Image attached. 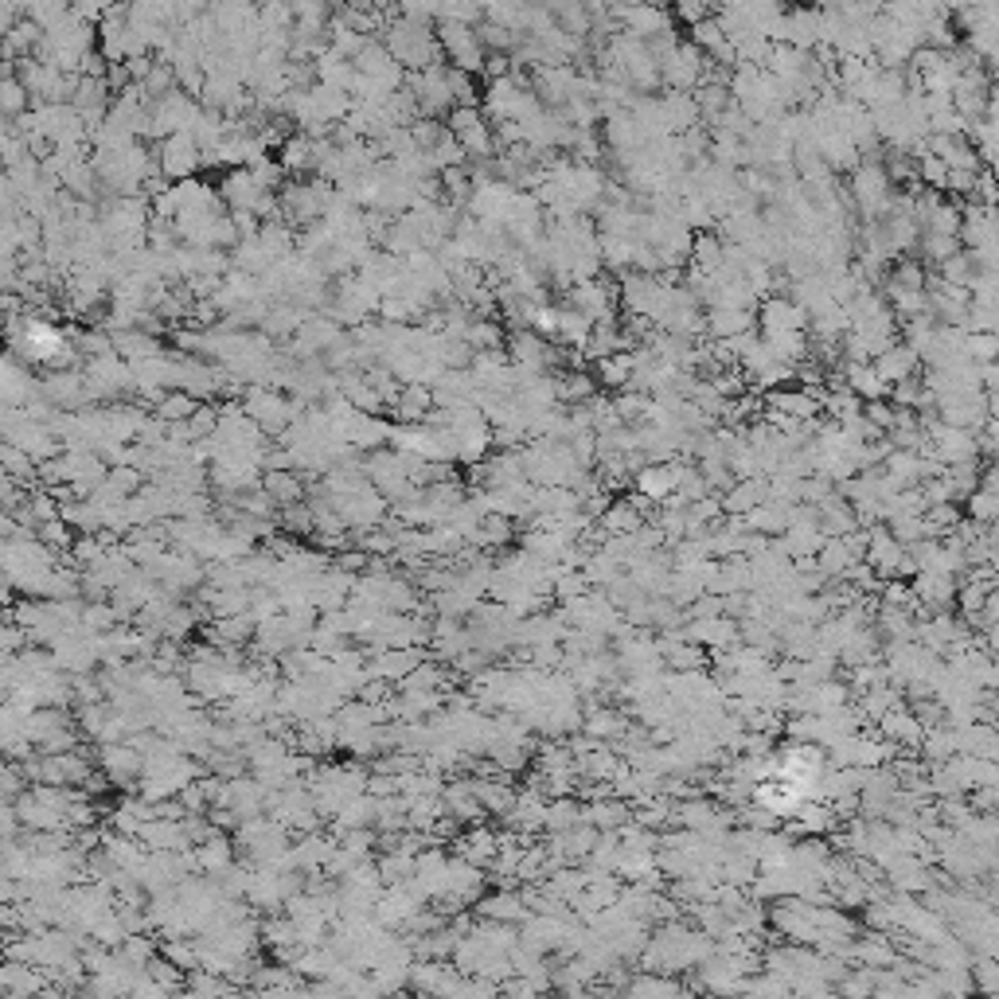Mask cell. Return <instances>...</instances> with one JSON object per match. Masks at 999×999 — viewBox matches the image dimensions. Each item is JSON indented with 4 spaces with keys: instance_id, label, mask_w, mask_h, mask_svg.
Wrapping results in <instances>:
<instances>
[{
    "instance_id": "obj_1",
    "label": "cell",
    "mask_w": 999,
    "mask_h": 999,
    "mask_svg": "<svg viewBox=\"0 0 999 999\" xmlns=\"http://www.w3.org/2000/svg\"><path fill=\"white\" fill-rule=\"evenodd\" d=\"M383 43H387V51L395 55V63L406 67V75H422V71L438 67L441 59H445V51H441V43H438V28H434L430 20H410V16H402V12H399V20L387 24Z\"/></svg>"
},
{
    "instance_id": "obj_2",
    "label": "cell",
    "mask_w": 999,
    "mask_h": 999,
    "mask_svg": "<svg viewBox=\"0 0 999 999\" xmlns=\"http://www.w3.org/2000/svg\"><path fill=\"white\" fill-rule=\"evenodd\" d=\"M851 200L855 207L871 219V223H882V215L886 211H894V180H890V172L882 168L879 160H863L859 168H855V176H851Z\"/></svg>"
},
{
    "instance_id": "obj_3",
    "label": "cell",
    "mask_w": 999,
    "mask_h": 999,
    "mask_svg": "<svg viewBox=\"0 0 999 999\" xmlns=\"http://www.w3.org/2000/svg\"><path fill=\"white\" fill-rule=\"evenodd\" d=\"M242 406H246L250 422H258L262 434H274V438H278L281 430L293 426V399H285V395L274 391V387H246Z\"/></svg>"
},
{
    "instance_id": "obj_4",
    "label": "cell",
    "mask_w": 999,
    "mask_h": 999,
    "mask_svg": "<svg viewBox=\"0 0 999 999\" xmlns=\"http://www.w3.org/2000/svg\"><path fill=\"white\" fill-rule=\"evenodd\" d=\"M445 129L465 145L469 160L496 157V129H492V121L484 118V110H453L445 118Z\"/></svg>"
},
{
    "instance_id": "obj_5",
    "label": "cell",
    "mask_w": 999,
    "mask_h": 999,
    "mask_svg": "<svg viewBox=\"0 0 999 999\" xmlns=\"http://www.w3.org/2000/svg\"><path fill=\"white\" fill-rule=\"evenodd\" d=\"M160 176L172 180V184H184V180H196V168H203V149L200 141L192 133H176L168 141H160Z\"/></svg>"
},
{
    "instance_id": "obj_6",
    "label": "cell",
    "mask_w": 999,
    "mask_h": 999,
    "mask_svg": "<svg viewBox=\"0 0 999 999\" xmlns=\"http://www.w3.org/2000/svg\"><path fill=\"white\" fill-rule=\"evenodd\" d=\"M566 301H570V309L574 313H582V317L590 320V324H609L613 320V309H617V301H621V289L617 285H609V281H578V285H570L566 289Z\"/></svg>"
},
{
    "instance_id": "obj_7",
    "label": "cell",
    "mask_w": 999,
    "mask_h": 999,
    "mask_svg": "<svg viewBox=\"0 0 999 999\" xmlns=\"http://www.w3.org/2000/svg\"><path fill=\"white\" fill-rule=\"evenodd\" d=\"M707 71H711V63L695 43H680L668 59H660V75L680 94H691L699 82H707Z\"/></svg>"
},
{
    "instance_id": "obj_8",
    "label": "cell",
    "mask_w": 999,
    "mask_h": 999,
    "mask_svg": "<svg viewBox=\"0 0 999 999\" xmlns=\"http://www.w3.org/2000/svg\"><path fill=\"white\" fill-rule=\"evenodd\" d=\"M86 391L90 399H114L121 391H133V363H125L114 352L106 360H90L86 363Z\"/></svg>"
},
{
    "instance_id": "obj_9",
    "label": "cell",
    "mask_w": 999,
    "mask_h": 999,
    "mask_svg": "<svg viewBox=\"0 0 999 999\" xmlns=\"http://www.w3.org/2000/svg\"><path fill=\"white\" fill-rule=\"evenodd\" d=\"M960 242H968L972 250L996 246L999 242V203H968L964 211V227H960Z\"/></svg>"
},
{
    "instance_id": "obj_10",
    "label": "cell",
    "mask_w": 999,
    "mask_h": 999,
    "mask_svg": "<svg viewBox=\"0 0 999 999\" xmlns=\"http://www.w3.org/2000/svg\"><path fill=\"white\" fill-rule=\"evenodd\" d=\"M758 324H761V332H808V313L800 309L789 293H785V297L773 293V297L761 301Z\"/></svg>"
},
{
    "instance_id": "obj_11",
    "label": "cell",
    "mask_w": 999,
    "mask_h": 999,
    "mask_svg": "<svg viewBox=\"0 0 999 999\" xmlns=\"http://www.w3.org/2000/svg\"><path fill=\"white\" fill-rule=\"evenodd\" d=\"M270 192L266 188H258V180L250 176V168H235V172H227L223 176V184H219V200L227 203L231 211H254L258 215V203L266 200Z\"/></svg>"
},
{
    "instance_id": "obj_12",
    "label": "cell",
    "mask_w": 999,
    "mask_h": 999,
    "mask_svg": "<svg viewBox=\"0 0 999 999\" xmlns=\"http://www.w3.org/2000/svg\"><path fill=\"white\" fill-rule=\"evenodd\" d=\"M680 473L683 461H668V465H644L633 484H637V496L644 500H672L676 488H680Z\"/></svg>"
},
{
    "instance_id": "obj_13",
    "label": "cell",
    "mask_w": 999,
    "mask_h": 999,
    "mask_svg": "<svg viewBox=\"0 0 999 999\" xmlns=\"http://www.w3.org/2000/svg\"><path fill=\"white\" fill-rule=\"evenodd\" d=\"M660 106H664V121H668V133H672V137H683V133H691V129L703 125V110H699L695 94L668 90V94L660 98Z\"/></svg>"
},
{
    "instance_id": "obj_14",
    "label": "cell",
    "mask_w": 999,
    "mask_h": 999,
    "mask_svg": "<svg viewBox=\"0 0 999 999\" xmlns=\"http://www.w3.org/2000/svg\"><path fill=\"white\" fill-rule=\"evenodd\" d=\"M918 367H921V356L910 348V344H894V348H886L879 360H875V371L882 375L886 387H898V383H906V379H918Z\"/></svg>"
},
{
    "instance_id": "obj_15",
    "label": "cell",
    "mask_w": 999,
    "mask_h": 999,
    "mask_svg": "<svg viewBox=\"0 0 999 999\" xmlns=\"http://www.w3.org/2000/svg\"><path fill=\"white\" fill-rule=\"evenodd\" d=\"M754 324H758V313H750V309H726V305L707 309V332H711V336H719V344L722 340L750 336V332H754Z\"/></svg>"
},
{
    "instance_id": "obj_16",
    "label": "cell",
    "mask_w": 999,
    "mask_h": 999,
    "mask_svg": "<svg viewBox=\"0 0 999 999\" xmlns=\"http://www.w3.org/2000/svg\"><path fill=\"white\" fill-rule=\"evenodd\" d=\"M769 500V477H750V480H734L730 492H722V508L730 516H750L754 508H761Z\"/></svg>"
},
{
    "instance_id": "obj_17",
    "label": "cell",
    "mask_w": 999,
    "mask_h": 999,
    "mask_svg": "<svg viewBox=\"0 0 999 999\" xmlns=\"http://www.w3.org/2000/svg\"><path fill=\"white\" fill-rule=\"evenodd\" d=\"M769 402V410L773 414H785V418H793V422H816V414H820V395H812V391H773V395H765Z\"/></svg>"
},
{
    "instance_id": "obj_18",
    "label": "cell",
    "mask_w": 999,
    "mask_h": 999,
    "mask_svg": "<svg viewBox=\"0 0 999 999\" xmlns=\"http://www.w3.org/2000/svg\"><path fill=\"white\" fill-rule=\"evenodd\" d=\"M430 414H434V387H426V383L402 387V399L395 406V418L402 426H426Z\"/></svg>"
},
{
    "instance_id": "obj_19",
    "label": "cell",
    "mask_w": 999,
    "mask_h": 999,
    "mask_svg": "<svg viewBox=\"0 0 999 999\" xmlns=\"http://www.w3.org/2000/svg\"><path fill=\"white\" fill-rule=\"evenodd\" d=\"M840 371L847 375V391L859 402H882V395L890 391L875 371V363H840Z\"/></svg>"
},
{
    "instance_id": "obj_20",
    "label": "cell",
    "mask_w": 999,
    "mask_h": 999,
    "mask_svg": "<svg viewBox=\"0 0 999 999\" xmlns=\"http://www.w3.org/2000/svg\"><path fill=\"white\" fill-rule=\"evenodd\" d=\"M262 492L285 512V508L305 504V492H309V488H305V477H301V473H262Z\"/></svg>"
},
{
    "instance_id": "obj_21",
    "label": "cell",
    "mask_w": 999,
    "mask_h": 999,
    "mask_svg": "<svg viewBox=\"0 0 999 999\" xmlns=\"http://www.w3.org/2000/svg\"><path fill=\"white\" fill-rule=\"evenodd\" d=\"M317 82L320 86H328V90L352 94V86H356V67H352L344 55H336V51L328 47V51L317 59Z\"/></svg>"
},
{
    "instance_id": "obj_22",
    "label": "cell",
    "mask_w": 999,
    "mask_h": 999,
    "mask_svg": "<svg viewBox=\"0 0 999 999\" xmlns=\"http://www.w3.org/2000/svg\"><path fill=\"white\" fill-rule=\"evenodd\" d=\"M114 348H118V356L125 363H145V360H157L164 356L157 344V336H149V332H141V328H129V332H114Z\"/></svg>"
},
{
    "instance_id": "obj_23",
    "label": "cell",
    "mask_w": 999,
    "mask_h": 999,
    "mask_svg": "<svg viewBox=\"0 0 999 999\" xmlns=\"http://www.w3.org/2000/svg\"><path fill=\"white\" fill-rule=\"evenodd\" d=\"M313 149H317V141L309 137V133H289L285 141H281V168L285 172H297V176H305V172H313Z\"/></svg>"
},
{
    "instance_id": "obj_24",
    "label": "cell",
    "mask_w": 999,
    "mask_h": 999,
    "mask_svg": "<svg viewBox=\"0 0 999 999\" xmlns=\"http://www.w3.org/2000/svg\"><path fill=\"white\" fill-rule=\"evenodd\" d=\"M465 340L473 344V352H500V348L508 344V332L500 328V320L473 317V320H469V332H465Z\"/></svg>"
},
{
    "instance_id": "obj_25",
    "label": "cell",
    "mask_w": 999,
    "mask_h": 999,
    "mask_svg": "<svg viewBox=\"0 0 999 999\" xmlns=\"http://www.w3.org/2000/svg\"><path fill=\"white\" fill-rule=\"evenodd\" d=\"M0 110H4L8 125H16L20 118H28V114H32V94H28V86H24L20 79L0 82Z\"/></svg>"
},
{
    "instance_id": "obj_26",
    "label": "cell",
    "mask_w": 999,
    "mask_h": 999,
    "mask_svg": "<svg viewBox=\"0 0 999 999\" xmlns=\"http://www.w3.org/2000/svg\"><path fill=\"white\" fill-rule=\"evenodd\" d=\"M601 527L613 531V535H637L640 527H644V516L633 508V500H613L609 512L601 516Z\"/></svg>"
},
{
    "instance_id": "obj_27",
    "label": "cell",
    "mask_w": 999,
    "mask_h": 999,
    "mask_svg": "<svg viewBox=\"0 0 999 999\" xmlns=\"http://www.w3.org/2000/svg\"><path fill=\"white\" fill-rule=\"evenodd\" d=\"M941 270V285H949V289H968L972 293V285L980 278V266L972 262V254H964L960 250L957 258H949L945 266H937Z\"/></svg>"
},
{
    "instance_id": "obj_28",
    "label": "cell",
    "mask_w": 999,
    "mask_h": 999,
    "mask_svg": "<svg viewBox=\"0 0 999 999\" xmlns=\"http://www.w3.org/2000/svg\"><path fill=\"white\" fill-rule=\"evenodd\" d=\"M196 410H200V399H192L188 391H168L157 406V418H164L168 426H180V422H188Z\"/></svg>"
},
{
    "instance_id": "obj_29",
    "label": "cell",
    "mask_w": 999,
    "mask_h": 999,
    "mask_svg": "<svg viewBox=\"0 0 999 999\" xmlns=\"http://www.w3.org/2000/svg\"><path fill=\"white\" fill-rule=\"evenodd\" d=\"M598 383L605 387H633V352H621V356H613V360H601L598 363Z\"/></svg>"
},
{
    "instance_id": "obj_30",
    "label": "cell",
    "mask_w": 999,
    "mask_h": 999,
    "mask_svg": "<svg viewBox=\"0 0 999 999\" xmlns=\"http://www.w3.org/2000/svg\"><path fill=\"white\" fill-rule=\"evenodd\" d=\"M902 559H906V551H902V543H898L890 531H875V535H871V566L894 570Z\"/></svg>"
},
{
    "instance_id": "obj_31",
    "label": "cell",
    "mask_w": 999,
    "mask_h": 999,
    "mask_svg": "<svg viewBox=\"0 0 999 999\" xmlns=\"http://www.w3.org/2000/svg\"><path fill=\"white\" fill-rule=\"evenodd\" d=\"M410 137H414V145H418V153H434L441 141L449 137V129L438 125V118H418L410 125Z\"/></svg>"
},
{
    "instance_id": "obj_32",
    "label": "cell",
    "mask_w": 999,
    "mask_h": 999,
    "mask_svg": "<svg viewBox=\"0 0 999 999\" xmlns=\"http://www.w3.org/2000/svg\"><path fill=\"white\" fill-rule=\"evenodd\" d=\"M508 535H512V520H508V516H484L469 539L480 543V547H496V543H504Z\"/></svg>"
},
{
    "instance_id": "obj_33",
    "label": "cell",
    "mask_w": 999,
    "mask_h": 999,
    "mask_svg": "<svg viewBox=\"0 0 999 999\" xmlns=\"http://www.w3.org/2000/svg\"><path fill=\"white\" fill-rule=\"evenodd\" d=\"M188 430H192V441H207L219 434V406L215 402H200V410L188 418Z\"/></svg>"
},
{
    "instance_id": "obj_34",
    "label": "cell",
    "mask_w": 999,
    "mask_h": 999,
    "mask_svg": "<svg viewBox=\"0 0 999 999\" xmlns=\"http://www.w3.org/2000/svg\"><path fill=\"white\" fill-rule=\"evenodd\" d=\"M968 516L976 523H999V496L988 488H976L968 496Z\"/></svg>"
},
{
    "instance_id": "obj_35",
    "label": "cell",
    "mask_w": 999,
    "mask_h": 999,
    "mask_svg": "<svg viewBox=\"0 0 999 999\" xmlns=\"http://www.w3.org/2000/svg\"><path fill=\"white\" fill-rule=\"evenodd\" d=\"M921 246H925V258L937 266H945L949 258L960 254V239H949V235H921Z\"/></svg>"
},
{
    "instance_id": "obj_36",
    "label": "cell",
    "mask_w": 999,
    "mask_h": 999,
    "mask_svg": "<svg viewBox=\"0 0 999 999\" xmlns=\"http://www.w3.org/2000/svg\"><path fill=\"white\" fill-rule=\"evenodd\" d=\"M40 543L47 551H67V547H75L79 539H75V527H67L63 520L55 523H43L40 527Z\"/></svg>"
},
{
    "instance_id": "obj_37",
    "label": "cell",
    "mask_w": 999,
    "mask_h": 999,
    "mask_svg": "<svg viewBox=\"0 0 999 999\" xmlns=\"http://www.w3.org/2000/svg\"><path fill=\"white\" fill-rule=\"evenodd\" d=\"M281 523H285V527H293L297 535H309V531H317V516H313L309 500H305V504H297V508H285V512H281Z\"/></svg>"
},
{
    "instance_id": "obj_38",
    "label": "cell",
    "mask_w": 999,
    "mask_h": 999,
    "mask_svg": "<svg viewBox=\"0 0 999 999\" xmlns=\"http://www.w3.org/2000/svg\"><path fill=\"white\" fill-rule=\"evenodd\" d=\"M976 184H980V172H949V184L945 188H953V192H960V196H976Z\"/></svg>"
},
{
    "instance_id": "obj_39",
    "label": "cell",
    "mask_w": 999,
    "mask_h": 999,
    "mask_svg": "<svg viewBox=\"0 0 999 999\" xmlns=\"http://www.w3.org/2000/svg\"><path fill=\"white\" fill-rule=\"evenodd\" d=\"M980 449H988V453H999V422H996V418L988 422V430H984V438H980Z\"/></svg>"
},
{
    "instance_id": "obj_40",
    "label": "cell",
    "mask_w": 999,
    "mask_h": 999,
    "mask_svg": "<svg viewBox=\"0 0 999 999\" xmlns=\"http://www.w3.org/2000/svg\"><path fill=\"white\" fill-rule=\"evenodd\" d=\"M356 566H363L360 551H352V555H340V570H356Z\"/></svg>"
},
{
    "instance_id": "obj_41",
    "label": "cell",
    "mask_w": 999,
    "mask_h": 999,
    "mask_svg": "<svg viewBox=\"0 0 999 999\" xmlns=\"http://www.w3.org/2000/svg\"><path fill=\"white\" fill-rule=\"evenodd\" d=\"M992 71H996V75H999V51H996V55H992Z\"/></svg>"
}]
</instances>
